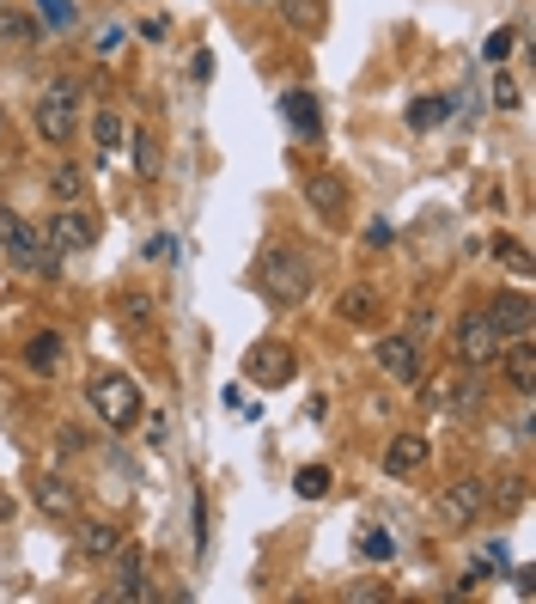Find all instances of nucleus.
I'll return each mask as SVG.
<instances>
[{"label": "nucleus", "instance_id": "nucleus-1", "mask_svg": "<svg viewBox=\"0 0 536 604\" xmlns=\"http://www.w3.org/2000/svg\"><path fill=\"white\" fill-rule=\"evenodd\" d=\"M311 281H317V269H311V257H299V245H269L257 257V287L269 306H306Z\"/></svg>", "mask_w": 536, "mask_h": 604}, {"label": "nucleus", "instance_id": "nucleus-2", "mask_svg": "<svg viewBox=\"0 0 536 604\" xmlns=\"http://www.w3.org/2000/svg\"><path fill=\"white\" fill-rule=\"evenodd\" d=\"M86 403H92V416L104 421L110 434H128L140 421V409H147V403H140V385L128 372H92V379H86Z\"/></svg>", "mask_w": 536, "mask_h": 604}, {"label": "nucleus", "instance_id": "nucleus-3", "mask_svg": "<svg viewBox=\"0 0 536 604\" xmlns=\"http://www.w3.org/2000/svg\"><path fill=\"white\" fill-rule=\"evenodd\" d=\"M74 135H79V86L74 79H55V86H43V98H37V140L67 147Z\"/></svg>", "mask_w": 536, "mask_h": 604}, {"label": "nucleus", "instance_id": "nucleus-4", "mask_svg": "<svg viewBox=\"0 0 536 604\" xmlns=\"http://www.w3.org/2000/svg\"><path fill=\"white\" fill-rule=\"evenodd\" d=\"M0 250H7L18 269H55L62 263V250H49V238L37 233L25 214H13V208H0Z\"/></svg>", "mask_w": 536, "mask_h": 604}, {"label": "nucleus", "instance_id": "nucleus-5", "mask_svg": "<svg viewBox=\"0 0 536 604\" xmlns=\"http://www.w3.org/2000/svg\"><path fill=\"white\" fill-rule=\"evenodd\" d=\"M292 372H299V355H292V348H287L281 336L250 342V348H245V379H250V385L281 391V385H292Z\"/></svg>", "mask_w": 536, "mask_h": 604}, {"label": "nucleus", "instance_id": "nucleus-6", "mask_svg": "<svg viewBox=\"0 0 536 604\" xmlns=\"http://www.w3.org/2000/svg\"><path fill=\"white\" fill-rule=\"evenodd\" d=\"M482 507H488V489H482L475 477L445 482L439 501H433V513H439V526H445V531H470L475 519H482Z\"/></svg>", "mask_w": 536, "mask_h": 604}, {"label": "nucleus", "instance_id": "nucleus-7", "mask_svg": "<svg viewBox=\"0 0 536 604\" xmlns=\"http://www.w3.org/2000/svg\"><path fill=\"white\" fill-rule=\"evenodd\" d=\"M500 348H506L500 330H494L482 311H470V318L458 324V355H463V367H470V372H488L494 360H500Z\"/></svg>", "mask_w": 536, "mask_h": 604}, {"label": "nucleus", "instance_id": "nucleus-8", "mask_svg": "<svg viewBox=\"0 0 536 604\" xmlns=\"http://www.w3.org/2000/svg\"><path fill=\"white\" fill-rule=\"evenodd\" d=\"M494 330H500V342H519V336H536V306L531 294H519V287H506V294H494V306L482 311Z\"/></svg>", "mask_w": 536, "mask_h": 604}, {"label": "nucleus", "instance_id": "nucleus-9", "mask_svg": "<svg viewBox=\"0 0 536 604\" xmlns=\"http://www.w3.org/2000/svg\"><path fill=\"white\" fill-rule=\"evenodd\" d=\"M43 238H49V250H86L98 238V226H92V214H79L74 201H62L55 214H49V226H43Z\"/></svg>", "mask_w": 536, "mask_h": 604}, {"label": "nucleus", "instance_id": "nucleus-10", "mask_svg": "<svg viewBox=\"0 0 536 604\" xmlns=\"http://www.w3.org/2000/svg\"><path fill=\"white\" fill-rule=\"evenodd\" d=\"M378 367L397 379V385H421V355H414L409 336H384L378 342Z\"/></svg>", "mask_w": 536, "mask_h": 604}, {"label": "nucleus", "instance_id": "nucleus-11", "mask_svg": "<svg viewBox=\"0 0 536 604\" xmlns=\"http://www.w3.org/2000/svg\"><path fill=\"white\" fill-rule=\"evenodd\" d=\"M37 507H43L49 519H79V489L49 470V477H37Z\"/></svg>", "mask_w": 536, "mask_h": 604}, {"label": "nucleus", "instance_id": "nucleus-12", "mask_svg": "<svg viewBox=\"0 0 536 604\" xmlns=\"http://www.w3.org/2000/svg\"><path fill=\"white\" fill-rule=\"evenodd\" d=\"M500 367H506V379H512V391L531 397V391H536V342L519 336L512 348H500Z\"/></svg>", "mask_w": 536, "mask_h": 604}, {"label": "nucleus", "instance_id": "nucleus-13", "mask_svg": "<svg viewBox=\"0 0 536 604\" xmlns=\"http://www.w3.org/2000/svg\"><path fill=\"white\" fill-rule=\"evenodd\" d=\"M427 458H433L427 434H397V440H390V452H384V470H390V477H409V470H421Z\"/></svg>", "mask_w": 536, "mask_h": 604}, {"label": "nucleus", "instance_id": "nucleus-14", "mask_svg": "<svg viewBox=\"0 0 536 604\" xmlns=\"http://www.w3.org/2000/svg\"><path fill=\"white\" fill-rule=\"evenodd\" d=\"M62 360H67V342L55 336V330H37V336L25 342V367H32V372H43V379H49L55 367H62Z\"/></svg>", "mask_w": 536, "mask_h": 604}, {"label": "nucleus", "instance_id": "nucleus-15", "mask_svg": "<svg viewBox=\"0 0 536 604\" xmlns=\"http://www.w3.org/2000/svg\"><path fill=\"white\" fill-rule=\"evenodd\" d=\"M281 110H287V123L299 128L306 140L323 135V116H317V98H311V93H287V98H281Z\"/></svg>", "mask_w": 536, "mask_h": 604}, {"label": "nucleus", "instance_id": "nucleus-16", "mask_svg": "<svg viewBox=\"0 0 536 604\" xmlns=\"http://www.w3.org/2000/svg\"><path fill=\"white\" fill-rule=\"evenodd\" d=\"M116 550H123V531H116V526H98V519H92V526H79V556L110 562Z\"/></svg>", "mask_w": 536, "mask_h": 604}, {"label": "nucleus", "instance_id": "nucleus-17", "mask_svg": "<svg viewBox=\"0 0 536 604\" xmlns=\"http://www.w3.org/2000/svg\"><path fill=\"white\" fill-rule=\"evenodd\" d=\"M37 37H43V25H37L32 13H18V7H7V13H0V44H13V49H32Z\"/></svg>", "mask_w": 536, "mask_h": 604}, {"label": "nucleus", "instance_id": "nucleus-18", "mask_svg": "<svg viewBox=\"0 0 536 604\" xmlns=\"http://www.w3.org/2000/svg\"><path fill=\"white\" fill-rule=\"evenodd\" d=\"M123 140H128L123 116H116V110H98V116H92V147L110 159V153H116V147H123Z\"/></svg>", "mask_w": 536, "mask_h": 604}, {"label": "nucleus", "instance_id": "nucleus-19", "mask_svg": "<svg viewBox=\"0 0 536 604\" xmlns=\"http://www.w3.org/2000/svg\"><path fill=\"white\" fill-rule=\"evenodd\" d=\"M445 116H451V98L445 93H427V98H414L409 104V128H439Z\"/></svg>", "mask_w": 536, "mask_h": 604}, {"label": "nucleus", "instance_id": "nucleus-20", "mask_svg": "<svg viewBox=\"0 0 536 604\" xmlns=\"http://www.w3.org/2000/svg\"><path fill=\"white\" fill-rule=\"evenodd\" d=\"M49 196H55V201H79V196H86V171H79V165H55V171H49Z\"/></svg>", "mask_w": 536, "mask_h": 604}, {"label": "nucleus", "instance_id": "nucleus-21", "mask_svg": "<svg viewBox=\"0 0 536 604\" xmlns=\"http://www.w3.org/2000/svg\"><path fill=\"white\" fill-rule=\"evenodd\" d=\"M311 208H317L323 220L341 214V184H336V177H311Z\"/></svg>", "mask_w": 536, "mask_h": 604}, {"label": "nucleus", "instance_id": "nucleus-22", "mask_svg": "<svg viewBox=\"0 0 536 604\" xmlns=\"http://www.w3.org/2000/svg\"><path fill=\"white\" fill-rule=\"evenodd\" d=\"M329 482H336V477H329V465H306L299 477H292V489H299L306 501H323V495H329Z\"/></svg>", "mask_w": 536, "mask_h": 604}, {"label": "nucleus", "instance_id": "nucleus-23", "mask_svg": "<svg viewBox=\"0 0 536 604\" xmlns=\"http://www.w3.org/2000/svg\"><path fill=\"white\" fill-rule=\"evenodd\" d=\"M123 49H128V32H123V25H104V32H98V44H92V56H98V62H116Z\"/></svg>", "mask_w": 536, "mask_h": 604}, {"label": "nucleus", "instance_id": "nucleus-24", "mask_svg": "<svg viewBox=\"0 0 536 604\" xmlns=\"http://www.w3.org/2000/svg\"><path fill=\"white\" fill-rule=\"evenodd\" d=\"M512 44H519V32H512V25H506V32H494L488 44H482V62H488V67H500L506 56H512Z\"/></svg>", "mask_w": 536, "mask_h": 604}, {"label": "nucleus", "instance_id": "nucleus-25", "mask_svg": "<svg viewBox=\"0 0 536 604\" xmlns=\"http://www.w3.org/2000/svg\"><path fill=\"white\" fill-rule=\"evenodd\" d=\"M360 556H366V562H390V556H397V538H384V531H366V538H360Z\"/></svg>", "mask_w": 536, "mask_h": 604}, {"label": "nucleus", "instance_id": "nucleus-26", "mask_svg": "<svg viewBox=\"0 0 536 604\" xmlns=\"http://www.w3.org/2000/svg\"><path fill=\"white\" fill-rule=\"evenodd\" d=\"M128 140H135V165H140V171H153V165H159V147H153V135H147V128H135Z\"/></svg>", "mask_w": 536, "mask_h": 604}, {"label": "nucleus", "instance_id": "nucleus-27", "mask_svg": "<svg viewBox=\"0 0 536 604\" xmlns=\"http://www.w3.org/2000/svg\"><path fill=\"white\" fill-rule=\"evenodd\" d=\"M37 13H43L55 32H67V25H74V7H67V0H37Z\"/></svg>", "mask_w": 536, "mask_h": 604}, {"label": "nucleus", "instance_id": "nucleus-28", "mask_svg": "<svg viewBox=\"0 0 536 604\" xmlns=\"http://www.w3.org/2000/svg\"><path fill=\"white\" fill-rule=\"evenodd\" d=\"M494 104H500V110H512V104H519V86H512V79H494Z\"/></svg>", "mask_w": 536, "mask_h": 604}, {"label": "nucleus", "instance_id": "nucleus-29", "mask_svg": "<svg viewBox=\"0 0 536 604\" xmlns=\"http://www.w3.org/2000/svg\"><path fill=\"white\" fill-rule=\"evenodd\" d=\"M372 311V294H353V299H341V318H366Z\"/></svg>", "mask_w": 536, "mask_h": 604}, {"label": "nucleus", "instance_id": "nucleus-30", "mask_svg": "<svg viewBox=\"0 0 536 604\" xmlns=\"http://www.w3.org/2000/svg\"><path fill=\"white\" fill-rule=\"evenodd\" d=\"M123 311H128V318H135V324H147V318H153V306H147V299H135V294L123 299Z\"/></svg>", "mask_w": 536, "mask_h": 604}, {"label": "nucleus", "instance_id": "nucleus-31", "mask_svg": "<svg viewBox=\"0 0 536 604\" xmlns=\"http://www.w3.org/2000/svg\"><path fill=\"white\" fill-rule=\"evenodd\" d=\"M0 147H7V110H0Z\"/></svg>", "mask_w": 536, "mask_h": 604}]
</instances>
